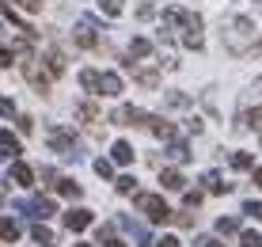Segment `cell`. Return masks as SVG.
Masks as SVG:
<instances>
[{
	"instance_id": "6da1fadb",
	"label": "cell",
	"mask_w": 262,
	"mask_h": 247,
	"mask_svg": "<svg viewBox=\"0 0 262 247\" xmlns=\"http://www.w3.org/2000/svg\"><path fill=\"white\" fill-rule=\"evenodd\" d=\"M65 72V61H61V53L57 50H50L46 57H34L31 50H27V57H23V76L34 84V91H50V84Z\"/></svg>"
},
{
	"instance_id": "7a4b0ae2",
	"label": "cell",
	"mask_w": 262,
	"mask_h": 247,
	"mask_svg": "<svg viewBox=\"0 0 262 247\" xmlns=\"http://www.w3.org/2000/svg\"><path fill=\"white\" fill-rule=\"evenodd\" d=\"M164 27H167L171 34H179V38H183L186 50H202V46H205L202 15L186 12V8H167V12H164Z\"/></svg>"
},
{
	"instance_id": "3957f363",
	"label": "cell",
	"mask_w": 262,
	"mask_h": 247,
	"mask_svg": "<svg viewBox=\"0 0 262 247\" xmlns=\"http://www.w3.org/2000/svg\"><path fill=\"white\" fill-rule=\"evenodd\" d=\"M224 42H228L232 53H247L251 42H255V23H251L247 15H232V19H224Z\"/></svg>"
},
{
	"instance_id": "277c9868",
	"label": "cell",
	"mask_w": 262,
	"mask_h": 247,
	"mask_svg": "<svg viewBox=\"0 0 262 247\" xmlns=\"http://www.w3.org/2000/svg\"><path fill=\"white\" fill-rule=\"evenodd\" d=\"M137 209L148 217L152 224H171V221H175V213L167 209V202L160 194H137Z\"/></svg>"
},
{
	"instance_id": "5b68a950",
	"label": "cell",
	"mask_w": 262,
	"mask_h": 247,
	"mask_svg": "<svg viewBox=\"0 0 262 247\" xmlns=\"http://www.w3.org/2000/svg\"><path fill=\"white\" fill-rule=\"evenodd\" d=\"M122 65L133 72V80H137L141 88H156V84H160V72H156V69L141 65V61H133V57H122Z\"/></svg>"
},
{
	"instance_id": "8992f818",
	"label": "cell",
	"mask_w": 262,
	"mask_h": 247,
	"mask_svg": "<svg viewBox=\"0 0 262 247\" xmlns=\"http://www.w3.org/2000/svg\"><path fill=\"white\" fill-rule=\"evenodd\" d=\"M76 42L84 46V50H95V46H99V19L84 15V19L76 23Z\"/></svg>"
},
{
	"instance_id": "52a82bcc",
	"label": "cell",
	"mask_w": 262,
	"mask_h": 247,
	"mask_svg": "<svg viewBox=\"0 0 262 247\" xmlns=\"http://www.w3.org/2000/svg\"><path fill=\"white\" fill-rule=\"evenodd\" d=\"M148 118L152 114H144L141 107H114L111 122H118V126H148Z\"/></svg>"
},
{
	"instance_id": "ba28073f",
	"label": "cell",
	"mask_w": 262,
	"mask_h": 247,
	"mask_svg": "<svg viewBox=\"0 0 262 247\" xmlns=\"http://www.w3.org/2000/svg\"><path fill=\"white\" fill-rule=\"evenodd\" d=\"M50 145H53V149H61L65 156H76V137H72V130L53 126V130H50Z\"/></svg>"
},
{
	"instance_id": "9c48e42d",
	"label": "cell",
	"mask_w": 262,
	"mask_h": 247,
	"mask_svg": "<svg viewBox=\"0 0 262 247\" xmlns=\"http://www.w3.org/2000/svg\"><path fill=\"white\" fill-rule=\"evenodd\" d=\"M125 91V80L118 72H99V95H122Z\"/></svg>"
},
{
	"instance_id": "30bf717a",
	"label": "cell",
	"mask_w": 262,
	"mask_h": 247,
	"mask_svg": "<svg viewBox=\"0 0 262 247\" xmlns=\"http://www.w3.org/2000/svg\"><path fill=\"white\" fill-rule=\"evenodd\" d=\"M148 133H156L160 141H179V126L164 122V118H148Z\"/></svg>"
},
{
	"instance_id": "8fae6325",
	"label": "cell",
	"mask_w": 262,
	"mask_h": 247,
	"mask_svg": "<svg viewBox=\"0 0 262 247\" xmlns=\"http://www.w3.org/2000/svg\"><path fill=\"white\" fill-rule=\"evenodd\" d=\"M23 213H31V217H38V221H42V217L57 213V205H53L50 198H31V202H23Z\"/></svg>"
},
{
	"instance_id": "7c38bea8",
	"label": "cell",
	"mask_w": 262,
	"mask_h": 247,
	"mask_svg": "<svg viewBox=\"0 0 262 247\" xmlns=\"http://www.w3.org/2000/svg\"><path fill=\"white\" fill-rule=\"evenodd\" d=\"M50 190H53V194H61V198H69V202H76V198L84 194V187H80L76 179H57Z\"/></svg>"
},
{
	"instance_id": "4fadbf2b",
	"label": "cell",
	"mask_w": 262,
	"mask_h": 247,
	"mask_svg": "<svg viewBox=\"0 0 262 247\" xmlns=\"http://www.w3.org/2000/svg\"><path fill=\"white\" fill-rule=\"evenodd\" d=\"M88 224H92V213H88V209H69L65 213V228L69 232H84Z\"/></svg>"
},
{
	"instance_id": "5bb4252c",
	"label": "cell",
	"mask_w": 262,
	"mask_h": 247,
	"mask_svg": "<svg viewBox=\"0 0 262 247\" xmlns=\"http://www.w3.org/2000/svg\"><path fill=\"white\" fill-rule=\"evenodd\" d=\"M12 182H15V187H23V190H31V187H34V171L27 168L23 160H15V163H12Z\"/></svg>"
},
{
	"instance_id": "9a60e30c",
	"label": "cell",
	"mask_w": 262,
	"mask_h": 247,
	"mask_svg": "<svg viewBox=\"0 0 262 247\" xmlns=\"http://www.w3.org/2000/svg\"><path fill=\"white\" fill-rule=\"evenodd\" d=\"M15 240H19V221L0 217V243H15Z\"/></svg>"
},
{
	"instance_id": "2e32d148",
	"label": "cell",
	"mask_w": 262,
	"mask_h": 247,
	"mask_svg": "<svg viewBox=\"0 0 262 247\" xmlns=\"http://www.w3.org/2000/svg\"><path fill=\"white\" fill-rule=\"evenodd\" d=\"M0 149H4V156H19V152H23V145H19V137H15V133H8V130H0Z\"/></svg>"
},
{
	"instance_id": "e0dca14e",
	"label": "cell",
	"mask_w": 262,
	"mask_h": 247,
	"mask_svg": "<svg viewBox=\"0 0 262 247\" xmlns=\"http://www.w3.org/2000/svg\"><path fill=\"white\" fill-rule=\"evenodd\" d=\"M202 187H205V190H213V194H228V190H232L228 182L216 175V171H205V175H202Z\"/></svg>"
},
{
	"instance_id": "ac0fdd59",
	"label": "cell",
	"mask_w": 262,
	"mask_h": 247,
	"mask_svg": "<svg viewBox=\"0 0 262 247\" xmlns=\"http://www.w3.org/2000/svg\"><path fill=\"white\" fill-rule=\"evenodd\" d=\"M160 182H164L167 190H186V175H183V171H175V168H167L164 175H160Z\"/></svg>"
},
{
	"instance_id": "d6986e66",
	"label": "cell",
	"mask_w": 262,
	"mask_h": 247,
	"mask_svg": "<svg viewBox=\"0 0 262 247\" xmlns=\"http://www.w3.org/2000/svg\"><path fill=\"white\" fill-rule=\"evenodd\" d=\"M239 126H247V130H258V133H262V107L239 111Z\"/></svg>"
},
{
	"instance_id": "ffe728a7",
	"label": "cell",
	"mask_w": 262,
	"mask_h": 247,
	"mask_svg": "<svg viewBox=\"0 0 262 247\" xmlns=\"http://www.w3.org/2000/svg\"><path fill=\"white\" fill-rule=\"evenodd\" d=\"M122 224H125V228H129V232H133V236H137V240H141V247H148V243H152L148 228H144L141 221H133V217H122Z\"/></svg>"
},
{
	"instance_id": "44dd1931",
	"label": "cell",
	"mask_w": 262,
	"mask_h": 247,
	"mask_svg": "<svg viewBox=\"0 0 262 247\" xmlns=\"http://www.w3.org/2000/svg\"><path fill=\"white\" fill-rule=\"evenodd\" d=\"M111 160L114 163H133V149L125 141H114V149H111Z\"/></svg>"
},
{
	"instance_id": "7402d4cb",
	"label": "cell",
	"mask_w": 262,
	"mask_h": 247,
	"mask_svg": "<svg viewBox=\"0 0 262 247\" xmlns=\"http://www.w3.org/2000/svg\"><path fill=\"white\" fill-rule=\"evenodd\" d=\"M228 163H232L236 171H255V160H251V152H232Z\"/></svg>"
},
{
	"instance_id": "603a6c76",
	"label": "cell",
	"mask_w": 262,
	"mask_h": 247,
	"mask_svg": "<svg viewBox=\"0 0 262 247\" xmlns=\"http://www.w3.org/2000/svg\"><path fill=\"white\" fill-rule=\"evenodd\" d=\"M99 243H103V247H129V243H122L118 236H114V228H111V224L99 228Z\"/></svg>"
},
{
	"instance_id": "cb8c5ba5",
	"label": "cell",
	"mask_w": 262,
	"mask_h": 247,
	"mask_svg": "<svg viewBox=\"0 0 262 247\" xmlns=\"http://www.w3.org/2000/svg\"><path fill=\"white\" fill-rule=\"evenodd\" d=\"M129 57H133V61H137V57H152V42H148V38H133Z\"/></svg>"
},
{
	"instance_id": "d4e9b609",
	"label": "cell",
	"mask_w": 262,
	"mask_h": 247,
	"mask_svg": "<svg viewBox=\"0 0 262 247\" xmlns=\"http://www.w3.org/2000/svg\"><path fill=\"white\" fill-rule=\"evenodd\" d=\"M80 84H84L88 91H95V95H99V72H95V69H84V72H80Z\"/></svg>"
},
{
	"instance_id": "484cf974",
	"label": "cell",
	"mask_w": 262,
	"mask_h": 247,
	"mask_svg": "<svg viewBox=\"0 0 262 247\" xmlns=\"http://www.w3.org/2000/svg\"><path fill=\"white\" fill-rule=\"evenodd\" d=\"M99 8H103V15H122V8H125V0H99Z\"/></svg>"
},
{
	"instance_id": "4316f807",
	"label": "cell",
	"mask_w": 262,
	"mask_h": 247,
	"mask_svg": "<svg viewBox=\"0 0 262 247\" xmlns=\"http://www.w3.org/2000/svg\"><path fill=\"white\" fill-rule=\"evenodd\" d=\"M216 232H221V236L239 232V221H236V217H221V221H216Z\"/></svg>"
},
{
	"instance_id": "83f0119b",
	"label": "cell",
	"mask_w": 262,
	"mask_h": 247,
	"mask_svg": "<svg viewBox=\"0 0 262 247\" xmlns=\"http://www.w3.org/2000/svg\"><path fill=\"white\" fill-rule=\"evenodd\" d=\"M114 182H118V190H122V194H137V179H133V175H118Z\"/></svg>"
},
{
	"instance_id": "f1b7e54d",
	"label": "cell",
	"mask_w": 262,
	"mask_h": 247,
	"mask_svg": "<svg viewBox=\"0 0 262 247\" xmlns=\"http://www.w3.org/2000/svg\"><path fill=\"white\" fill-rule=\"evenodd\" d=\"M239 247H262V236L247 228V232H239Z\"/></svg>"
},
{
	"instance_id": "f546056e",
	"label": "cell",
	"mask_w": 262,
	"mask_h": 247,
	"mask_svg": "<svg viewBox=\"0 0 262 247\" xmlns=\"http://www.w3.org/2000/svg\"><path fill=\"white\" fill-rule=\"evenodd\" d=\"M95 175L99 179H114V163L111 160H95Z\"/></svg>"
},
{
	"instance_id": "4dcf8cb0",
	"label": "cell",
	"mask_w": 262,
	"mask_h": 247,
	"mask_svg": "<svg viewBox=\"0 0 262 247\" xmlns=\"http://www.w3.org/2000/svg\"><path fill=\"white\" fill-rule=\"evenodd\" d=\"M167 107H179V111H183V107H190V95H183V91H171V95H167Z\"/></svg>"
},
{
	"instance_id": "1f68e13d",
	"label": "cell",
	"mask_w": 262,
	"mask_h": 247,
	"mask_svg": "<svg viewBox=\"0 0 262 247\" xmlns=\"http://www.w3.org/2000/svg\"><path fill=\"white\" fill-rule=\"evenodd\" d=\"M80 122H92V118H99V111H95V103H80Z\"/></svg>"
},
{
	"instance_id": "d6a6232c",
	"label": "cell",
	"mask_w": 262,
	"mask_h": 247,
	"mask_svg": "<svg viewBox=\"0 0 262 247\" xmlns=\"http://www.w3.org/2000/svg\"><path fill=\"white\" fill-rule=\"evenodd\" d=\"M31 236H34V240H38V243H53L50 228H42V224H34V228H31Z\"/></svg>"
},
{
	"instance_id": "836d02e7",
	"label": "cell",
	"mask_w": 262,
	"mask_h": 247,
	"mask_svg": "<svg viewBox=\"0 0 262 247\" xmlns=\"http://www.w3.org/2000/svg\"><path fill=\"white\" fill-rule=\"evenodd\" d=\"M243 213L255 217V221H262V202H243Z\"/></svg>"
},
{
	"instance_id": "e575fe53",
	"label": "cell",
	"mask_w": 262,
	"mask_h": 247,
	"mask_svg": "<svg viewBox=\"0 0 262 247\" xmlns=\"http://www.w3.org/2000/svg\"><path fill=\"white\" fill-rule=\"evenodd\" d=\"M15 61V46H0V65H12Z\"/></svg>"
},
{
	"instance_id": "d590c367",
	"label": "cell",
	"mask_w": 262,
	"mask_h": 247,
	"mask_svg": "<svg viewBox=\"0 0 262 247\" xmlns=\"http://www.w3.org/2000/svg\"><path fill=\"white\" fill-rule=\"evenodd\" d=\"M15 4H19L23 12H38V8H42V0H15Z\"/></svg>"
},
{
	"instance_id": "8d00e7d4",
	"label": "cell",
	"mask_w": 262,
	"mask_h": 247,
	"mask_svg": "<svg viewBox=\"0 0 262 247\" xmlns=\"http://www.w3.org/2000/svg\"><path fill=\"white\" fill-rule=\"evenodd\" d=\"M156 247H179V236H160Z\"/></svg>"
},
{
	"instance_id": "74e56055",
	"label": "cell",
	"mask_w": 262,
	"mask_h": 247,
	"mask_svg": "<svg viewBox=\"0 0 262 247\" xmlns=\"http://www.w3.org/2000/svg\"><path fill=\"white\" fill-rule=\"evenodd\" d=\"M137 15H141V19H152V15H156V8H152V4H141Z\"/></svg>"
},
{
	"instance_id": "f35d334b",
	"label": "cell",
	"mask_w": 262,
	"mask_h": 247,
	"mask_svg": "<svg viewBox=\"0 0 262 247\" xmlns=\"http://www.w3.org/2000/svg\"><path fill=\"white\" fill-rule=\"evenodd\" d=\"M186 205H190V209L202 205V190H190V194H186Z\"/></svg>"
},
{
	"instance_id": "ab89813d",
	"label": "cell",
	"mask_w": 262,
	"mask_h": 247,
	"mask_svg": "<svg viewBox=\"0 0 262 247\" xmlns=\"http://www.w3.org/2000/svg\"><path fill=\"white\" fill-rule=\"evenodd\" d=\"M194 247H221V240H209V236H202V240H198Z\"/></svg>"
},
{
	"instance_id": "60d3db41",
	"label": "cell",
	"mask_w": 262,
	"mask_h": 247,
	"mask_svg": "<svg viewBox=\"0 0 262 247\" xmlns=\"http://www.w3.org/2000/svg\"><path fill=\"white\" fill-rule=\"evenodd\" d=\"M0 114H15V107H12V99H0Z\"/></svg>"
},
{
	"instance_id": "b9f144b4",
	"label": "cell",
	"mask_w": 262,
	"mask_h": 247,
	"mask_svg": "<svg viewBox=\"0 0 262 247\" xmlns=\"http://www.w3.org/2000/svg\"><path fill=\"white\" fill-rule=\"evenodd\" d=\"M255 187L262 190V163H258V168H255Z\"/></svg>"
},
{
	"instance_id": "7bdbcfd3",
	"label": "cell",
	"mask_w": 262,
	"mask_h": 247,
	"mask_svg": "<svg viewBox=\"0 0 262 247\" xmlns=\"http://www.w3.org/2000/svg\"><path fill=\"white\" fill-rule=\"evenodd\" d=\"M255 91H258V95H262V76H258V80H255Z\"/></svg>"
},
{
	"instance_id": "ee69618b",
	"label": "cell",
	"mask_w": 262,
	"mask_h": 247,
	"mask_svg": "<svg viewBox=\"0 0 262 247\" xmlns=\"http://www.w3.org/2000/svg\"><path fill=\"white\" fill-rule=\"evenodd\" d=\"M255 4H258V12H262V0H255Z\"/></svg>"
},
{
	"instance_id": "f6af8a7d",
	"label": "cell",
	"mask_w": 262,
	"mask_h": 247,
	"mask_svg": "<svg viewBox=\"0 0 262 247\" xmlns=\"http://www.w3.org/2000/svg\"><path fill=\"white\" fill-rule=\"evenodd\" d=\"M76 247H92V243H76Z\"/></svg>"
},
{
	"instance_id": "bcb514c9",
	"label": "cell",
	"mask_w": 262,
	"mask_h": 247,
	"mask_svg": "<svg viewBox=\"0 0 262 247\" xmlns=\"http://www.w3.org/2000/svg\"><path fill=\"white\" fill-rule=\"evenodd\" d=\"M0 31H4V27H0Z\"/></svg>"
},
{
	"instance_id": "7dc6e473",
	"label": "cell",
	"mask_w": 262,
	"mask_h": 247,
	"mask_svg": "<svg viewBox=\"0 0 262 247\" xmlns=\"http://www.w3.org/2000/svg\"><path fill=\"white\" fill-rule=\"evenodd\" d=\"M46 247H50V243H46Z\"/></svg>"
}]
</instances>
